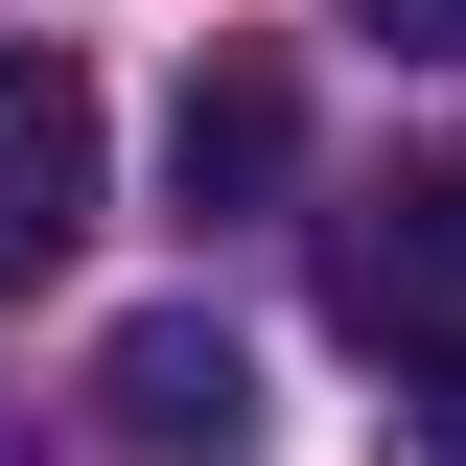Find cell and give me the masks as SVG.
<instances>
[{"instance_id": "6da1fadb", "label": "cell", "mask_w": 466, "mask_h": 466, "mask_svg": "<svg viewBox=\"0 0 466 466\" xmlns=\"http://www.w3.org/2000/svg\"><path fill=\"white\" fill-rule=\"evenodd\" d=\"M327 303H350L373 350H443V327H466V140L397 164L373 210H327Z\"/></svg>"}, {"instance_id": "7a4b0ae2", "label": "cell", "mask_w": 466, "mask_h": 466, "mask_svg": "<svg viewBox=\"0 0 466 466\" xmlns=\"http://www.w3.org/2000/svg\"><path fill=\"white\" fill-rule=\"evenodd\" d=\"M94 420L140 466H233V443H257V350H233L210 303H140V327L94 350Z\"/></svg>"}, {"instance_id": "3957f363", "label": "cell", "mask_w": 466, "mask_h": 466, "mask_svg": "<svg viewBox=\"0 0 466 466\" xmlns=\"http://www.w3.org/2000/svg\"><path fill=\"white\" fill-rule=\"evenodd\" d=\"M70 233H94V70L0 47V280H47Z\"/></svg>"}, {"instance_id": "277c9868", "label": "cell", "mask_w": 466, "mask_h": 466, "mask_svg": "<svg viewBox=\"0 0 466 466\" xmlns=\"http://www.w3.org/2000/svg\"><path fill=\"white\" fill-rule=\"evenodd\" d=\"M280 164H303V94H280V47H210V70H187V116H164V187H187V210H280Z\"/></svg>"}, {"instance_id": "5b68a950", "label": "cell", "mask_w": 466, "mask_h": 466, "mask_svg": "<svg viewBox=\"0 0 466 466\" xmlns=\"http://www.w3.org/2000/svg\"><path fill=\"white\" fill-rule=\"evenodd\" d=\"M373 466H466V327L397 350V397H373Z\"/></svg>"}, {"instance_id": "8992f818", "label": "cell", "mask_w": 466, "mask_h": 466, "mask_svg": "<svg viewBox=\"0 0 466 466\" xmlns=\"http://www.w3.org/2000/svg\"><path fill=\"white\" fill-rule=\"evenodd\" d=\"M350 24H373V47H466V0H350Z\"/></svg>"}]
</instances>
